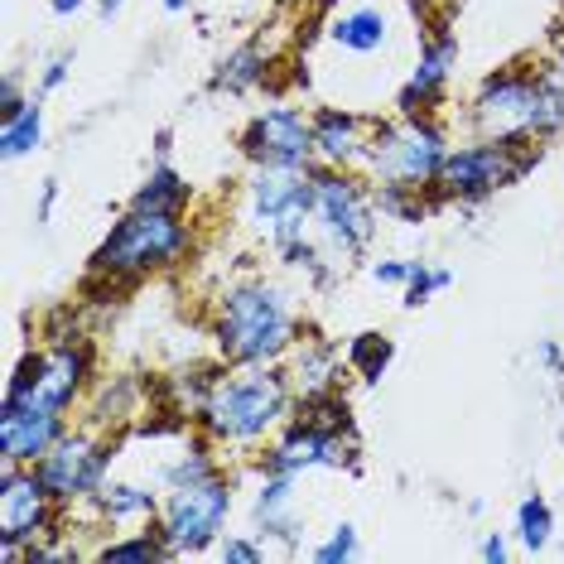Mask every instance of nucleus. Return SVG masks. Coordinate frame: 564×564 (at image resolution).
Wrapping results in <instances>:
<instances>
[{
    "label": "nucleus",
    "mask_w": 564,
    "mask_h": 564,
    "mask_svg": "<svg viewBox=\"0 0 564 564\" xmlns=\"http://www.w3.org/2000/svg\"><path fill=\"white\" fill-rule=\"evenodd\" d=\"M473 126L482 140L535 145L564 135V87L550 73H497L473 97Z\"/></svg>",
    "instance_id": "f257e3e1"
},
{
    "label": "nucleus",
    "mask_w": 564,
    "mask_h": 564,
    "mask_svg": "<svg viewBox=\"0 0 564 564\" xmlns=\"http://www.w3.org/2000/svg\"><path fill=\"white\" fill-rule=\"evenodd\" d=\"M294 314L285 304V294L275 285H237L223 294L213 318V338L217 352L237 367H271L275 357H285L294 348Z\"/></svg>",
    "instance_id": "f03ea898"
},
{
    "label": "nucleus",
    "mask_w": 564,
    "mask_h": 564,
    "mask_svg": "<svg viewBox=\"0 0 564 564\" xmlns=\"http://www.w3.org/2000/svg\"><path fill=\"white\" fill-rule=\"evenodd\" d=\"M290 415V381L285 371L251 367L247 377L213 381L198 405V425L213 444H256Z\"/></svg>",
    "instance_id": "7ed1b4c3"
},
{
    "label": "nucleus",
    "mask_w": 564,
    "mask_h": 564,
    "mask_svg": "<svg viewBox=\"0 0 564 564\" xmlns=\"http://www.w3.org/2000/svg\"><path fill=\"white\" fill-rule=\"evenodd\" d=\"M194 247L184 213H150V208H131L101 237V247L93 251V275L101 280H140L150 271L184 261V251Z\"/></svg>",
    "instance_id": "20e7f679"
},
{
    "label": "nucleus",
    "mask_w": 564,
    "mask_h": 564,
    "mask_svg": "<svg viewBox=\"0 0 564 564\" xmlns=\"http://www.w3.org/2000/svg\"><path fill=\"white\" fill-rule=\"evenodd\" d=\"M448 160V140L430 117H401L377 126L367 145V170L377 188H410V194H434L440 170Z\"/></svg>",
    "instance_id": "39448f33"
},
{
    "label": "nucleus",
    "mask_w": 564,
    "mask_h": 564,
    "mask_svg": "<svg viewBox=\"0 0 564 564\" xmlns=\"http://www.w3.org/2000/svg\"><path fill=\"white\" fill-rule=\"evenodd\" d=\"M87 367H93L87 348L83 343H68V338L54 343V348H44V352H24L0 401L20 405V410H58L63 415V410L78 401Z\"/></svg>",
    "instance_id": "423d86ee"
},
{
    "label": "nucleus",
    "mask_w": 564,
    "mask_h": 564,
    "mask_svg": "<svg viewBox=\"0 0 564 564\" xmlns=\"http://www.w3.org/2000/svg\"><path fill=\"white\" fill-rule=\"evenodd\" d=\"M541 160V145H502V140H482V145H464V150H448L440 184L434 194L440 198H487L497 188L517 184V178Z\"/></svg>",
    "instance_id": "0eeeda50"
},
{
    "label": "nucleus",
    "mask_w": 564,
    "mask_h": 564,
    "mask_svg": "<svg viewBox=\"0 0 564 564\" xmlns=\"http://www.w3.org/2000/svg\"><path fill=\"white\" fill-rule=\"evenodd\" d=\"M227 511H232V482L223 473L188 487H170V502H164L160 517V535L174 555H198L208 550L227 525Z\"/></svg>",
    "instance_id": "6e6552de"
},
{
    "label": "nucleus",
    "mask_w": 564,
    "mask_h": 564,
    "mask_svg": "<svg viewBox=\"0 0 564 564\" xmlns=\"http://www.w3.org/2000/svg\"><path fill=\"white\" fill-rule=\"evenodd\" d=\"M58 517V497L48 492L40 468L0 464V560L20 564L24 545H34Z\"/></svg>",
    "instance_id": "1a4fd4ad"
},
{
    "label": "nucleus",
    "mask_w": 564,
    "mask_h": 564,
    "mask_svg": "<svg viewBox=\"0 0 564 564\" xmlns=\"http://www.w3.org/2000/svg\"><path fill=\"white\" fill-rule=\"evenodd\" d=\"M314 178V217L324 227V237L338 251H362L371 232H377V198L348 170H328V164H310Z\"/></svg>",
    "instance_id": "9d476101"
},
{
    "label": "nucleus",
    "mask_w": 564,
    "mask_h": 564,
    "mask_svg": "<svg viewBox=\"0 0 564 564\" xmlns=\"http://www.w3.org/2000/svg\"><path fill=\"white\" fill-rule=\"evenodd\" d=\"M314 217V178L310 170H256L251 178V223L275 247L304 237V223Z\"/></svg>",
    "instance_id": "9b49d317"
},
{
    "label": "nucleus",
    "mask_w": 564,
    "mask_h": 564,
    "mask_svg": "<svg viewBox=\"0 0 564 564\" xmlns=\"http://www.w3.org/2000/svg\"><path fill=\"white\" fill-rule=\"evenodd\" d=\"M241 155L256 170H310L314 164V117L300 107H265L241 131Z\"/></svg>",
    "instance_id": "f8f14e48"
},
{
    "label": "nucleus",
    "mask_w": 564,
    "mask_h": 564,
    "mask_svg": "<svg viewBox=\"0 0 564 564\" xmlns=\"http://www.w3.org/2000/svg\"><path fill=\"white\" fill-rule=\"evenodd\" d=\"M107 448L93 444L87 434H63V440L48 448V454L40 458V478L48 482V492L58 497V507H73V502H83V497H97L101 478H107Z\"/></svg>",
    "instance_id": "ddd939ff"
},
{
    "label": "nucleus",
    "mask_w": 564,
    "mask_h": 564,
    "mask_svg": "<svg viewBox=\"0 0 564 564\" xmlns=\"http://www.w3.org/2000/svg\"><path fill=\"white\" fill-rule=\"evenodd\" d=\"M68 434L58 410H20L0 401V464H40V458Z\"/></svg>",
    "instance_id": "4468645a"
},
{
    "label": "nucleus",
    "mask_w": 564,
    "mask_h": 564,
    "mask_svg": "<svg viewBox=\"0 0 564 564\" xmlns=\"http://www.w3.org/2000/svg\"><path fill=\"white\" fill-rule=\"evenodd\" d=\"M348 458V440L338 430H324L314 420H294L271 454H265V473H310V468H333Z\"/></svg>",
    "instance_id": "2eb2a0df"
},
{
    "label": "nucleus",
    "mask_w": 564,
    "mask_h": 564,
    "mask_svg": "<svg viewBox=\"0 0 564 564\" xmlns=\"http://www.w3.org/2000/svg\"><path fill=\"white\" fill-rule=\"evenodd\" d=\"M454 58H458L454 34H440V40H430L425 48H420V63L410 68V78H405V87H401V97H395L401 117H425L434 101L444 97L448 73H454Z\"/></svg>",
    "instance_id": "dca6fc26"
},
{
    "label": "nucleus",
    "mask_w": 564,
    "mask_h": 564,
    "mask_svg": "<svg viewBox=\"0 0 564 564\" xmlns=\"http://www.w3.org/2000/svg\"><path fill=\"white\" fill-rule=\"evenodd\" d=\"M371 131H377V126H367L362 117H352V111L324 107L314 117V160L328 164V170H352V164L367 160Z\"/></svg>",
    "instance_id": "f3484780"
},
{
    "label": "nucleus",
    "mask_w": 564,
    "mask_h": 564,
    "mask_svg": "<svg viewBox=\"0 0 564 564\" xmlns=\"http://www.w3.org/2000/svg\"><path fill=\"white\" fill-rule=\"evenodd\" d=\"M338 377H343V367H338V352L328 348V343H304L300 357H294V371H290V387L300 401H318V395H328V391H338Z\"/></svg>",
    "instance_id": "a211bd4d"
},
{
    "label": "nucleus",
    "mask_w": 564,
    "mask_h": 564,
    "mask_svg": "<svg viewBox=\"0 0 564 564\" xmlns=\"http://www.w3.org/2000/svg\"><path fill=\"white\" fill-rule=\"evenodd\" d=\"M328 34H333V44L348 48V54H377V48L391 40V20L381 15L377 6H357L348 15L333 20Z\"/></svg>",
    "instance_id": "6ab92c4d"
},
{
    "label": "nucleus",
    "mask_w": 564,
    "mask_h": 564,
    "mask_svg": "<svg viewBox=\"0 0 564 564\" xmlns=\"http://www.w3.org/2000/svg\"><path fill=\"white\" fill-rule=\"evenodd\" d=\"M256 521L265 535L294 541V473H265L261 492H256Z\"/></svg>",
    "instance_id": "aec40b11"
},
{
    "label": "nucleus",
    "mask_w": 564,
    "mask_h": 564,
    "mask_svg": "<svg viewBox=\"0 0 564 564\" xmlns=\"http://www.w3.org/2000/svg\"><path fill=\"white\" fill-rule=\"evenodd\" d=\"M188 198H194V188L184 184V174H174L170 164H155L150 178L135 188L131 208H150V213H184Z\"/></svg>",
    "instance_id": "412c9836"
},
{
    "label": "nucleus",
    "mask_w": 564,
    "mask_h": 564,
    "mask_svg": "<svg viewBox=\"0 0 564 564\" xmlns=\"http://www.w3.org/2000/svg\"><path fill=\"white\" fill-rule=\"evenodd\" d=\"M40 140H44V107L40 101H30L15 121H0V155L6 160H20V155H30V150H40Z\"/></svg>",
    "instance_id": "4be33fe9"
},
{
    "label": "nucleus",
    "mask_w": 564,
    "mask_h": 564,
    "mask_svg": "<svg viewBox=\"0 0 564 564\" xmlns=\"http://www.w3.org/2000/svg\"><path fill=\"white\" fill-rule=\"evenodd\" d=\"M261 78H265V54L256 44L227 54L223 68H217V87H227V93H247V87H256Z\"/></svg>",
    "instance_id": "5701e85b"
},
{
    "label": "nucleus",
    "mask_w": 564,
    "mask_h": 564,
    "mask_svg": "<svg viewBox=\"0 0 564 564\" xmlns=\"http://www.w3.org/2000/svg\"><path fill=\"white\" fill-rule=\"evenodd\" d=\"M97 507H101V517H111V521H140V517L155 511V497L140 492V487L111 482V487H101L97 492Z\"/></svg>",
    "instance_id": "b1692460"
},
{
    "label": "nucleus",
    "mask_w": 564,
    "mask_h": 564,
    "mask_svg": "<svg viewBox=\"0 0 564 564\" xmlns=\"http://www.w3.org/2000/svg\"><path fill=\"white\" fill-rule=\"evenodd\" d=\"M348 367L362 381H377L381 371L391 367V338H381V333H357L352 348H348Z\"/></svg>",
    "instance_id": "393cba45"
},
{
    "label": "nucleus",
    "mask_w": 564,
    "mask_h": 564,
    "mask_svg": "<svg viewBox=\"0 0 564 564\" xmlns=\"http://www.w3.org/2000/svg\"><path fill=\"white\" fill-rule=\"evenodd\" d=\"M517 531L525 550H545L550 535H555V511H550L545 497H525L517 507Z\"/></svg>",
    "instance_id": "a878e982"
},
{
    "label": "nucleus",
    "mask_w": 564,
    "mask_h": 564,
    "mask_svg": "<svg viewBox=\"0 0 564 564\" xmlns=\"http://www.w3.org/2000/svg\"><path fill=\"white\" fill-rule=\"evenodd\" d=\"M101 560L107 564H155V560H174V550L164 545L160 531H145V535H135V541H111L101 550Z\"/></svg>",
    "instance_id": "bb28decb"
},
{
    "label": "nucleus",
    "mask_w": 564,
    "mask_h": 564,
    "mask_svg": "<svg viewBox=\"0 0 564 564\" xmlns=\"http://www.w3.org/2000/svg\"><path fill=\"white\" fill-rule=\"evenodd\" d=\"M213 473H217V464H213L208 454H203V448H194V454H184L178 464L164 468V482H170V487H188V482L213 478Z\"/></svg>",
    "instance_id": "cd10ccee"
},
{
    "label": "nucleus",
    "mask_w": 564,
    "mask_h": 564,
    "mask_svg": "<svg viewBox=\"0 0 564 564\" xmlns=\"http://www.w3.org/2000/svg\"><path fill=\"white\" fill-rule=\"evenodd\" d=\"M448 285V271H430L425 261H410V280H405V304L415 310V304H425L434 290Z\"/></svg>",
    "instance_id": "c85d7f7f"
},
{
    "label": "nucleus",
    "mask_w": 564,
    "mask_h": 564,
    "mask_svg": "<svg viewBox=\"0 0 564 564\" xmlns=\"http://www.w3.org/2000/svg\"><path fill=\"white\" fill-rule=\"evenodd\" d=\"M352 555H357V531H352V525H338V531H333L328 541L314 550L318 564H338V560H352Z\"/></svg>",
    "instance_id": "c756f323"
},
{
    "label": "nucleus",
    "mask_w": 564,
    "mask_h": 564,
    "mask_svg": "<svg viewBox=\"0 0 564 564\" xmlns=\"http://www.w3.org/2000/svg\"><path fill=\"white\" fill-rule=\"evenodd\" d=\"M223 560H227V564H261V560H265V545H256V541H241V535H227V545H223Z\"/></svg>",
    "instance_id": "7c9ffc66"
},
{
    "label": "nucleus",
    "mask_w": 564,
    "mask_h": 564,
    "mask_svg": "<svg viewBox=\"0 0 564 564\" xmlns=\"http://www.w3.org/2000/svg\"><path fill=\"white\" fill-rule=\"evenodd\" d=\"M24 107H30V101H20V83L6 73V78H0V121H15Z\"/></svg>",
    "instance_id": "2f4dec72"
},
{
    "label": "nucleus",
    "mask_w": 564,
    "mask_h": 564,
    "mask_svg": "<svg viewBox=\"0 0 564 564\" xmlns=\"http://www.w3.org/2000/svg\"><path fill=\"white\" fill-rule=\"evenodd\" d=\"M371 275H377L381 285H401V290H405V280H410V261H377V265H371Z\"/></svg>",
    "instance_id": "473e14b6"
},
{
    "label": "nucleus",
    "mask_w": 564,
    "mask_h": 564,
    "mask_svg": "<svg viewBox=\"0 0 564 564\" xmlns=\"http://www.w3.org/2000/svg\"><path fill=\"white\" fill-rule=\"evenodd\" d=\"M68 68H73V58H54L44 68V78H40V93H54V87H63V78H68Z\"/></svg>",
    "instance_id": "72a5a7b5"
},
{
    "label": "nucleus",
    "mask_w": 564,
    "mask_h": 564,
    "mask_svg": "<svg viewBox=\"0 0 564 564\" xmlns=\"http://www.w3.org/2000/svg\"><path fill=\"white\" fill-rule=\"evenodd\" d=\"M482 560L487 564H502L507 560V541H502V535H487V541H482Z\"/></svg>",
    "instance_id": "f704fd0d"
},
{
    "label": "nucleus",
    "mask_w": 564,
    "mask_h": 564,
    "mask_svg": "<svg viewBox=\"0 0 564 564\" xmlns=\"http://www.w3.org/2000/svg\"><path fill=\"white\" fill-rule=\"evenodd\" d=\"M541 357H545V362L555 367V371H564V352L555 348V343H541Z\"/></svg>",
    "instance_id": "c9c22d12"
},
{
    "label": "nucleus",
    "mask_w": 564,
    "mask_h": 564,
    "mask_svg": "<svg viewBox=\"0 0 564 564\" xmlns=\"http://www.w3.org/2000/svg\"><path fill=\"white\" fill-rule=\"evenodd\" d=\"M54 198H58V184H44V198H40V223L48 217V208H54Z\"/></svg>",
    "instance_id": "e433bc0d"
},
{
    "label": "nucleus",
    "mask_w": 564,
    "mask_h": 564,
    "mask_svg": "<svg viewBox=\"0 0 564 564\" xmlns=\"http://www.w3.org/2000/svg\"><path fill=\"white\" fill-rule=\"evenodd\" d=\"M83 6H87V0H54L58 15H73V10H83Z\"/></svg>",
    "instance_id": "4c0bfd02"
},
{
    "label": "nucleus",
    "mask_w": 564,
    "mask_h": 564,
    "mask_svg": "<svg viewBox=\"0 0 564 564\" xmlns=\"http://www.w3.org/2000/svg\"><path fill=\"white\" fill-rule=\"evenodd\" d=\"M101 10H107V15H117V10H121V0H101Z\"/></svg>",
    "instance_id": "58836bf2"
},
{
    "label": "nucleus",
    "mask_w": 564,
    "mask_h": 564,
    "mask_svg": "<svg viewBox=\"0 0 564 564\" xmlns=\"http://www.w3.org/2000/svg\"><path fill=\"white\" fill-rule=\"evenodd\" d=\"M550 83H560V87H564V63H560V68H555V73H550Z\"/></svg>",
    "instance_id": "ea45409f"
},
{
    "label": "nucleus",
    "mask_w": 564,
    "mask_h": 564,
    "mask_svg": "<svg viewBox=\"0 0 564 564\" xmlns=\"http://www.w3.org/2000/svg\"><path fill=\"white\" fill-rule=\"evenodd\" d=\"M188 6V0H164V10H184Z\"/></svg>",
    "instance_id": "a19ab883"
}]
</instances>
